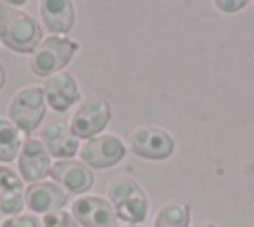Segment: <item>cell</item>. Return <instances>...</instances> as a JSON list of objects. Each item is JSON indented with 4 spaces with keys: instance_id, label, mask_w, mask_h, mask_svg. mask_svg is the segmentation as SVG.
Wrapping results in <instances>:
<instances>
[{
    "instance_id": "1",
    "label": "cell",
    "mask_w": 254,
    "mask_h": 227,
    "mask_svg": "<svg viewBox=\"0 0 254 227\" xmlns=\"http://www.w3.org/2000/svg\"><path fill=\"white\" fill-rule=\"evenodd\" d=\"M0 42L16 54H34L42 42V28L28 12L0 0Z\"/></svg>"
},
{
    "instance_id": "2",
    "label": "cell",
    "mask_w": 254,
    "mask_h": 227,
    "mask_svg": "<svg viewBox=\"0 0 254 227\" xmlns=\"http://www.w3.org/2000/svg\"><path fill=\"white\" fill-rule=\"evenodd\" d=\"M107 201L113 205L117 219L127 225H139L149 213V197L143 187L129 175L113 177L107 183Z\"/></svg>"
},
{
    "instance_id": "3",
    "label": "cell",
    "mask_w": 254,
    "mask_h": 227,
    "mask_svg": "<svg viewBox=\"0 0 254 227\" xmlns=\"http://www.w3.org/2000/svg\"><path fill=\"white\" fill-rule=\"evenodd\" d=\"M79 44L71 38L65 36H48L46 40L40 42L36 52L30 58V70L36 76L50 78L58 72H62L71 58L75 56Z\"/></svg>"
},
{
    "instance_id": "4",
    "label": "cell",
    "mask_w": 254,
    "mask_h": 227,
    "mask_svg": "<svg viewBox=\"0 0 254 227\" xmlns=\"http://www.w3.org/2000/svg\"><path fill=\"white\" fill-rule=\"evenodd\" d=\"M46 96L42 86H26L14 94L10 100L8 115L10 121L24 133H32L38 129L40 121L46 115Z\"/></svg>"
},
{
    "instance_id": "5",
    "label": "cell",
    "mask_w": 254,
    "mask_h": 227,
    "mask_svg": "<svg viewBox=\"0 0 254 227\" xmlns=\"http://www.w3.org/2000/svg\"><path fill=\"white\" fill-rule=\"evenodd\" d=\"M109 119H111L109 100L99 94H93V96H87L73 112V115L69 119V129L77 139L79 137L91 139L105 129Z\"/></svg>"
},
{
    "instance_id": "6",
    "label": "cell",
    "mask_w": 254,
    "mask_h": 227,
    "mask_svg": "<svg viewBox=\"0 0 254 227\" xmlns=\"http://www.w3.org/2000/svg\"><path fill=\"white\" fill-rule=\"evenodd\" d=\"M125 155V143L115 133H101L79 147V157L89 169H107L117 165Z\"/></svg>"
},
{
    "instance_id": "7",
    "label": "cell",
    "mask_w": 254,
    "mask_h": 227,
    "mask_svg": "<svg viewBox=\"0 0 254 227\" xmlns=\"http://www.w3.org/2000/svg\"><path fill=\"white\" fill-rule=\"evenodd\" d=\"M131 151L137 157L161 161V159H167L173 155L175 137L163 127L143 125L131 133Z\"/></svg>"
},
{
    "instance_id": "8",
    "label": "cell",
    "mask_w": 254,
    "mask_h": 227,
    "mask_svg": "<svg viewBox=\"0 0 254 227\" xmlns=\"http://www.w3.org/2000/svg\"><path fill=\"white\" fill-rule=\"evenodd\" d=\"M71 215L81 227H117L113 205L99 195H81L71 203Z\"/></svg>"
},
{
    "instance_id": "9",
    "label": "cell",
    "mask_w": 254,
    "mask_h": 227,
    "mask_svg": "<svg viewBox=\"0 0 254 227\" xmlns=\"http://www.w3.org/2000/svg\"><path fill=\"white\" fill-rule=\"evenodd\" d=\"M58 185H64L67 193H85L93 187V173L91 169L77 159H58L52 163L48 173Z\"/></svg>"
},
{
    "instance_id": "10",
    "label": "cell",
    "mask_w": 254,
    "mask_h": 227,
    "mask_svg": "<svg viewBox=\"0 0 254 227\" xmlns=\"http://www.w3.org/2000/svg\"><path fill=\"white\" fill-rule=\"evenodd\" d=\"M67 203V191H64L56 181L30 183L24 191V205L32 213H54Z\"/></svg>"
},
{
    "instance_id": "11",
    "label": "cell",
    "mask_w": 254,
    "mask_h": 227,
    "mask_svg": "<svg viewBox=\"0 0 254 227\" xmlns=\"http://www.w3.org/2000/svg\"><path fill=\"white\" fill-rule=\"evenodd\" d=\"M50 153L44 147L40 139L28 137L22 143V149L18 153V169L20 177L28 183H38L50 173Z\"/></svg>"
},
{
    "instance_id": "12",
    "label": "cell",
    "mask_w": 254,
    "mask_h": 227,
    "mask_svg": "<svg viewBox=\"0 0 254 227\" xmlns=\"http://www.w3.org/2000/svg\"><path fill=\"white\" fill-rule=\"evenodd\" d=\"M42 90L46 96V104L58 114L67 112L79 100V86H77L75 78L67 72H58V74L46 78Z\"/></svg>"
},
{
    "instance_id": "13",
    "label": "cell",
    "mask_w": 254,
    "mask_h": 227,
    "mask_svg": "<svg viewBox=\"0 0 254 227\" xmlns=\"http://www.w3.org/2000/svg\"><path fill=\"white\" fill-rule=\"evenodd\" d=\"M40 137L48 153L58 159H71L79 149V139L71 133L69 125L64 121H52L44 125Z\"/></svg>"
},
{
    "instance_id": "14",
    "label": "cell",
    "mask_w": 254,
    "mask_h": 227,
    "mask_svg": "<svg viewBox=\"0 0 254 227\" xmlns=\"http://www.w3.org/2000/svg\"><path fill=\"white\" fill-rule=\"evenodd\" d=\"M40 16L52 36H64L73 28L75 8L69 0H42Z\"/></svg>"
},
{
    "instance_id": "15",
    "label": "cell",
    "mask_w": 254,
    "mask_h": 227,
    "mask_svg": "<svg viewBox=\"0 0 254 227\" xmlns=\"http://www.w3.org/2000/svg\"><path fill=\"white\" fill-rule=\"evenodd\" d=\"M24 207L22 177L8 165H0V213L14 217Z\"/></svg>"
},
{
    "instance_id": "16",
    "label": "cell",
    "mask_w": 254,
    "mask_h": 227,
    "mask_svg": "<svg viewBox=\"0 0 254 227\" xmlns=\"http://www.w3.org/2000/svg\"><path fill=\"white\" fill-rule=\"evenodd\" d=\"M189 221L190 207L183 201H169L157 211L153 227H189Z\"/></svg>"
},
{
    "instance_id": "17",
    "label": "cell",
    "mask_w": 254,
    "mask_h": 227,
    "mask_svg": "<svg viewBox=\"0 0 254 227\" xmlns=\"http://www.w3.org/2000/svg\"><path fill=\"white\" fill-rule=\"evenodd\" d=\"M22 131L6 117H0V161L10 163L22 149Z\"/></svg>"
},
{
    "instance_id": "18",
    "label": "cell",
    "mask_w": 254,
    "mask_h": 227,
    "mask_svg": "<svg viewBox=\"0 0 254 227\" xmlns=\"http://www.w3.org/2000/svg\"><path fill=\"white\" fill-rule=\"evenodd\" d=\"M42 227H79V223L73 219L71 213L60 209V211L44 215L42 217Z\"/></svg>"
},
{
    "instance_id": "19",
    "label": "cell",
    "mask_w": 254,
    "mask_h": 227,
    "mask_svg": "<svg viewBox=\"0 0 254 227\" xmlns=\"http://www.w3.org/2000/svg\"><path fill=\"white\" fill-rule=\"evenodd\" d=\"M0 227H42V223L34 213H24V215L6 217L0 223Z\"/></svg>"
},
{
    "instance_id": "20",
    "label": "cell",
    "mask_w": 254,
    "mask_h": 227,
    "mask_svg": "<svg viewBox=\"0 0 254 227\" xmlns=\"http://www.w3.org/2000/svg\"><path fill=\"white\" fill-rule=\"evenodd\" d=\"M246 4H248L246 0H216V2H214V6H216L220 12H224V14L238 12V10H242Z\"/></svg>"
},
{
    "instance_id": "21",
    "label": "cell",
    "mask_w": 254,
    "mask_h": 227,
    "mask_svg": "<svg viewBox=\"0 0 254 227\" xmlns=\"http://www.w3.org/2000/svg\"><path fill=\"white\" fill-rule=\"evenodd\" d=\"M4 84H6V70L2 66V62H0V90L4 88Z\"/></svg>"
},
{
    "instance_id": "22",
    "label": "cell",
    "mask_w": 254,
    "mask_h": 227,
    "mask_svg": "<svg viewBox=\"0 0 254 227\" xmlns=\"http://www.w3.org/2000/svg\"><path fill=\"white\" fill-rule=\"evenodd\" d=\"M192 227H216V225L210 223V221H202V223H196V225H192Z\"/></svg>"
},
{
    "instance_id": "23",
    "label": "cell",
    "mask_w": 254,
    "mask_h": 227,
    "mask_svg": "<svg viewBox=\"0 0 254 227\" xmlns=\"http://www.w3.org/2000/svg\"><path fill=\"white\" fill-rule=\"evenodd\" d=\"M125 227H143V225H125Z\"/></svg>"
}]
</instances>
